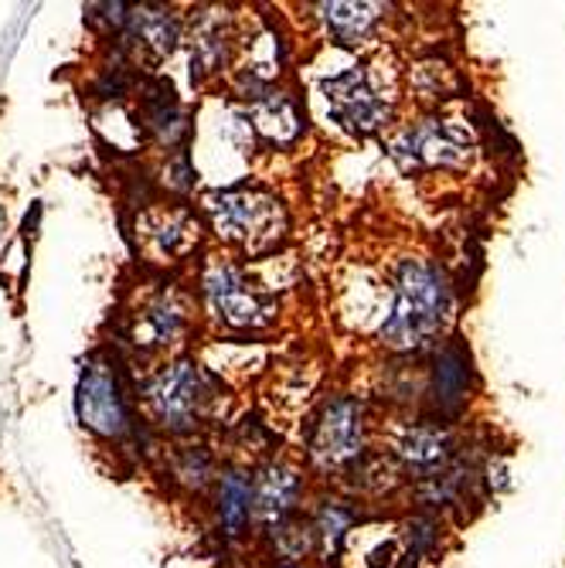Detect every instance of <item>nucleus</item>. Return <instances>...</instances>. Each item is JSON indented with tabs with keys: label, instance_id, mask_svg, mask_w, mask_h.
<instances>
[{
	"label": "nucleus",
	"instance_id": "obj_8",
	"mask_svg": "<svg viewBox=\"0 0 565 568\" xmlns=\"http://www.w3.org/2000/svg\"><path fill=\"white\" fill-rule=\"evenodd\" d=\"M79 416L99 436H123L130 429V402L110 365H89L79 382Z\"/></svg>",
	"mask_w": 565,
	"mask_h": 568
},
{
	"label": "nucleus",
	"instance_id": "obj_4",
	"mask_svg": "<svg viewBox=\"0 0 565 568\" xmlns=\"http://www.w3.org/2000/svg\"><path fill=\"white\" fill-rule=\"evenodd\" d=\"M212 314L229 327H263L276 314V296L255 290L232 263H212L201 280Z\"/></svg>",
	"mask_w": 565,
	"mask_h": 568
},
{
	"label": "nucleus",
	"instance_id": "obj_13",
	"mask_svg": "<svg viewBox=\"0 0 565 568\" xmlns=\"http://www.w3.org/2000/svg\"><path fill=\"white\" fill-rule=\"evenodd\" d=\"M219 521L225 535H242L252 521V480L242 470H225L219 477Z\"/></svg>",
	"mask_w": 565,
	"mask_h": 568
},
{
	"label": "nucleus",
	"instance_id": "obj_2",
	"mask_svg": "<svg viewBox=\"0 0 565 568\" xmlns=\"http://www.w3.org/2000/svg\"><path fill=\"white\" fill-rule=\"evenodd\" d=\"M209 215L222 239L242 245L249 255L276 248L286 235L283 204L263 187H229L209 197Z\"/></svg>",
	"mask_w": 565,
	"mask_h": 568
},
{
	"label": "nucleus",
	"instance_id": "obj_3",
	"mask_svg": "<svg viewBox=\"0 0 565 568\" xmlns=\"http://www.w3.org/2000/svg\"><path fill=\"white\" fill-rule=\"evenodd\" d=\"M209 375L194 361H178L147 388V408L171 433H191L209 408Z\"/></svg>",
	"mask_w": 565,
	"mask_h": 568
},
{
	"label": "nucleus",
	"instance_id": "obj_16",
	"mask_svg": "<svg viewBox=\"0 0 565 568\" xmlns=\"http://www.w3.org/2000/svg\"><path fill=\"white\" fill-rule=\"evenodd\" d=\"M229 31L212 21V24H204L198 28L194 34V48H191V65L198 69V75H212L219 72L225 62H229Z\"/></svg>",
	"mask_w": 565,
	"mask_h": 568
},
{
	"label": "nucleus",
	"instance_id": "obj_11",
	"mask_svg": "<svg viewBox=\"0 0 565 568\" xmlns=\"http://www.w3.org/2000/svg\"><path fill=\"white\" fill-rule=\"evenodd\" d=\"M123 31H127V38H130L137 48L150 51L153 59L171 55V51L178 48V41H181V24H178V18H174L168 8H150V4H143V8H127Z\"/></svg>",
	"mask_w": 565,
	"mask_h": 568
},
{
	"label": "nucleus",
	"instance_id": "obj_9",
	"mask_svg": "<svg viewBox=\"0 0 565 568\" xmlns=\"http://www.w3.org/2000/svg\"><path fill=\"white\" fill-rule=\"evenodd\" d=\"M249 123L255 136L273 146H286L303 133V113L296 99L283 89H263L255 95L249 102Z\"/></svg>",
	"mask_w": 565,
	"mask_h": 568
},
{
	"label": "nucleus",
	"instance_id": "obj_17",
	"mask_svg": "<svg viewBox=\"0 0 565 568\" xmlns=\"http://www.w3.org/2000/svg\"><path fill=\"white\" fill-rule=\"evenodd\" d=\"M194 225L184 212H168V215H158L150 222L147 235H150V245L158 248L161 255H178L184 252L191 242H194Z\"/></svg>",
	"mask_w": 565,
	"mask_h": 568
},
{
	"label": "nucleus",
	"instance_id": "obj_15",
	"mask_svg": "<svg viewBox=\"0 0 565 568\" xmlns=\"http://www.w3.org/2000/svg\"><path fill=\"white\" fill-rule=\"evenodd\" d=\"M181 331H184V306L174 296H161L143 310V317L137 324V344L161 347L171 344Z\"/></svg>",
	"mask_w": 565,
	"mask_h": 568
},
{
	"label": "nucleus",
	"instance_id": "obj_12",
	"mask_svg": "<svg viewBox=\"0 0 565 568\" xmlns=\"http://www.w3.org/2000/svg\"><path fill=\"white\" fill-rule=\"evenodd\" d=\"M398 456L405 459L408 470L423 474V480H433L440 474H446V459H450V439L440 429L420 426L408 429L398 443Z\"/></svg>",
	"mask_w": 565,
	"mask_h": 568
},
{
	"label": "nucleus",
	"instance_id": "obj_10",
	"mask_svg": "<svg viewBox=\"0 0 565 568\" xmlns=\"http://www.w3.org/2000/svg\"><path fill=\"white\" fill-rule=\"evenodd\" d=\"M296 497H300V474L290 463H273L252 484V518L263 528H280L293 514Z\"/></svg>",
	"mask_w": 565,
	"mask_h": 568
},
{
	"label": "nucleus",
	"instance_id": "obj_6",
	"mask_svg": "<svg viewBox=\"0 0 565 568\" xmlns=\"http://www.w3.org/2000/svg\"><path fill=\"white\" fill-rule=\"evenodd\" d=\"M324 99H327V110L331 116L357 136H369L379 133L389 123V102L375 92L372 79L365 69H347L341 75H331L321 82Z\"/></svg>",
	"mask_w": 565,
	"mask_h": 568
},
{
	"label": "nucleus",
	"instance_id": "obj_14",
	"mask_svg": "<svg viewBox=\"0 0 565 568\" xmlns=\"http://www.w3.org/2000/svg\"><path fill=\"white\" fill-rule=\"evenodd\" d=\"M379 4H321L324 24L341 44H362L375 31Z\"/></svg>",
	"mask_w": 565,
	"mask_h": 568
},
{
	"label": "nucleus",
	"instance_id": "obj_18",
	"mask_svg": "<svg viewBox=\"0 0 565 568\" xmlns=\"http://www.w3.org/2000/svg\"><path fill=\"white\" fill-rule=\"evenodd\" d=\"M311 525H314L317 545L331 555V551H337V548H341V541H344L347 528L354 525V510H351V507H344L341 500H324V504H321V510H317V518H314Z\"/></svg>",
	"mask_w": 565,
	"mask_h": 568
},
{
	"label": "nucleus",
	"instance_id": "obj_5",
	"mask_svg": "<svg viewBox=\"0 0 565 568\" xmlns=\"http://www.w3.org/2000/svg\"><path fill=\"white\" fill-rule=\"evenodd\" d=\"M311 459L321 470H341L354 463L365 449V423H362V402L334 398L317 416L311 439H306Z\"/></svg>",
	"mask_w": 565,
	"mask_h": 568
},
{
	"label": "nucleus",
	"instance_id": "obj_19",
	"mask_svg": "<svg viewBox=\"0 0 565 568\" xmlns=\"http://www.w3.org/2000/svg\"><path fill=\"white\" fill-rule=\"evenodd\" d=\"M464 388H467V361L453 347L440 357V365H436V398L460 402L464 398Z\"/></svg>",
	"mask_w": 565,
	"mask_h": 568
},
{
	"label": "nucleus",
	"instance_id": "obj_1",
	"mask_svg": "<svg viewBox=\"0 0 565 568\" xmlns=\"http://www.w3.org/2000/svg\"><path fill=\"white\" fill-rule=\"evenodd\" d=\"M450 314V290L446 280L426 263H405L395 286L392 314L382 324V341L395 351L423 347L436 337Z\"/></svg>",
	"mask_w": 565,
	"mask_h": 568
},
{
	"label": "nucleus",
	"instance_id": "obj_7",
	"mask_svg": "<svg viewBox=\"0 0 565 568\" xmlns=\"http://www.w3.org/2000/svg\"><path fill=\"white\" fill-rule=\"evenodd\" d=\"M471 133L453 123H420L392 143V158L405 168H460L471 158Z\"/></svg>",
	"mask_w": 565,
	"mask_h": 568
},
{
	"label": "nucleus",
	"instance_id": "obj_20",
	"mask_svg": "<svg viewBox=\"0 0 565 568\" xmlns=\"http://www.w3.org/2000/svg\"><path fill=\"white\" fill-rule=\"evenodd\" d=\"M188 484H194V487H201L204 480H209V474H212V459L204 456L201 449H188L184 453V459H181V470H178Z\"/></svg>",
	"mask_w": 565,
	"mask_h": 568
}]
</instances>
